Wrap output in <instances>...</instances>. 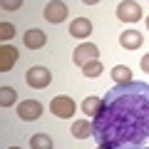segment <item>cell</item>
Masks as SVG:
<instances>
[{
    "instance_id": "2e32d148",
    "label": "cell",
    "mask_w": 149,
    "mask_h": 149,
    "mask_svg": "<svg viewBox=\"0 0 149 149\" xmlns=\"http://www.w3.org/2000/svg\"><path fill=\"white\" fill-rule=\"evenodd\" d=\"M100 104H102V100H100V97H87V100L82 102V112H85L87 117H95V114H97V109H100Z\"/></svg>"
},
{
    "instance_id": "e0dca14e",
    "label": "cell",
    "mask_w": 149,
    "mask_h": 149,
    "mask_svg": "<svg viewBox=\"0 0 149 149\" xmlns=\"http://www.w3.org/2000/svg\"><path fill=\"white\" fill-rule=\"evenodd\" d=\"M102 62L100 60H95V62H90V65H85V67H82V74H85V77H100L102 74Z\"/></svg>"
},
{
    "instance_id": "4fadbf2b",
    "label": "cell",
    "mask_w": 149,
    "mask_h": 149,
    "mask_svg": "<svg viewBox=\"0 0 149 149\" xmlns=\"http://www.w3.org/2000/svg\"><path fill=\"white\" fill-rule=\"evenodd\" d=\"M72 137H77V139L92 137V122H87V119H77V122L72 124Z\"/></svg>"
},
{
    "instance_id": "9a60e30c",
    "label": "cell",
    "mask_w": 149,
    "mask_h": 149,
    "mask_svg": "<svg viewBox=\"0 0 149 149\" xmlns=\"http://www.w3.org/2000/svg\"><path fill=\"white\" fill-rule=\"evenodd\" d=\"M30 147L32 149H52V139H50V134H32Z\"/></svg>"
},
{
    "instance_id": "ffe728a7",
    "label": "cell",
    "mask_w": 149,
    "mask_h": 149,
    "mask_svg": "<svg viewBox=\"0 0 149 149\" xmlns=\"http://www.w3.org/2000/svg\"><path fill=\"white\" fill-rule=\"evenodd\" d=\"M139 65H142V70H144V72H149V55H144Z\"/></svg>"
},
{
    "instance_id": "8992f818",
    "label": "cell",
    "mask_w": 149,
    "mask_h": 149,
    "mask_svg": "<svg viewBox=\"0 0 149 149\" xmlns=\"http://www.w3.org/2000/svg\"><path fill=\"white\" fill-rule=\"evenodd\" d=\"M117 17L122 22H139V20H142V8H139V3H129V0H124V3L117 5Z\"/></svg>"
},
{
    "instance_id": "7c38bea8",
    "label": "cell",
    "mask_w": 149,
    "mask_h": 149,
    "mask_svg": "<svg viewBox=\"0 0 149 149\" xmlns=\"http://www.w3.org/2000/svg\"><path fill=\"white\" fill-rule=\"evenodd\" d=\"M112 82L114 85H129L132 82V70L127 65H117V67L112 70Z\"/></svg>"
},
{
    "instance_id": "d6986e66",
    "label": "cell",
    "mask_w": 149,
    "mask_h": 149,
    "mask_svg": "<svg viewBox=\"0 0 149 149\" xmlns=\"http://www.w3.org/2000/svg\"><path fill=\"white\" fill-rule=\"evenodd\" d=\"M20 5H22L20 0H13V3H10V0H5V3H3V10H17Z\"/></svg>"
},
{
    "instance_id": "ba28073f",
    "label": "cell",
    "mask_w": 149,
    "mask_h": 149,
    "mask_svg": "<svg viewBox=\"0 0 149 149\" xmlns=\"http://www.w3.org/2000/svg\"><path fill=\"white\" fill-rule=\"evenodd\" d=\"M22 42H25V47H30V50H40V47H45V42H47V35H45L42 30H37V27H30V30L22 35Z\"/></svg>"
},
{
    "instance_id": "30bf717a",
    "label": "cell",
    "mask_w": 149,
    "mask_h": 149,
    "mask_svg": "<svg viewBox=\"0 0 149 149\" xmlns=\"http://www.w3.org/2000/svg\"><path fill=\"white\" fill-rule=\"evenodd\" d=\"M15 62H17V50L13 45H3L0 47V72H10Z\"/></svg>"
},
{
    "instance_id": "7402d4cb",
    "label": "cell",
    "mask_w": 149,
    "mask_h": 149,
    "mask_svg": "<svg viewBox=\"0 0 149 149\" xmlns=\"http://www.w3.org/2000/svg\"><path fill=\"white\" fill-rule=\"evenodd\" d=\"M10 149H20V147H10Z\"/></svg>"
},
{
    "instance_id": "5bb4252c",
    "label": "cell",
    "mask_w": 149,
    "mask_h": 149,
    "mask_svg": "<svg viewBox=\"0 0 149 149\" xmlns=\"http://www.w3.org/2000/svg\"><path fill=\"white\" fill-rule=\"evenodd\" d=\"M17 102V92H15V87H0V104L3 107H10V104H15Z\"/></svg>"
},
{
    "instance_id": "603a6c76",
    "label": "cell",
    "mask_w": 149,
    "mask_h": 149,
    "mask_svg": "<svg viewBox=\"0 0 149 149\" xmlns=\"http://www.w3.org/2000/svg\"><path fill=\"white\" fill-rule=\"evenodd\" d=\"M97 149H104V147H97Z\"/></svg>"
},
{
    "instance_id": "3957f363",
    "label": "cell",
    "mask_w": 149,
    "mask_h": 149,
    "mask_svg": "<svg viewBox=\"0 0 149 149\" xmlns=\"http://www.w3.org/2000/svg\"><path fill=\"white\" fill-rule=\"evenodd\" d=\"M97 57H100V47H97V45H92V42L77 45V47H74V52H72V62L80 65V67H85V65L95 62Z\"/></svg>"
},
{
    "instance_id": "52a82bcc",
    "label": "cell",
    "mask_w": 149,
    "mask_h": 149,
    "mask_svg": "<svg viewBox=\"0 0 149 149\" xmlns=\"http://www.w3.org/2000/svg\"><path fill=\"white\" fill-rule=\"evenodd\" d=\"M67 17V5L60 3V0H50L45 5V20L47 22H62Z\"/></svg>"
},
{
    "instance_id": "9c48e42d",
    "label": "cell",
    "mask_w": 149,
    "mask_h": 149,
    "mask_svg": "<svg viewBox=\"0 0 149 149\" xmlns=\"http://www.w3.org/2000/svg\"><path fill=\"white\" fill-rule=\"evenodd\" d=\"M142 42H144V37H142V32L139 30H124L122 35H119V45H122L124 50H139L142 47Z\"/></svg>"
},
{
    "instance_id": "ac0fdd59",
    "label": "cell",
    "mask_w": 149,
    "mask_h": 149,
    "mask_svg": "<svg viewBox=\"0 0 149 149\" xmlns=\"http://www.w3.org/2000/svg\"><path fill=\"white\" fill-rule=\"evenodd\" d=\"M13 35H15V27H13L10 22H3V25H0V37H3V42L8 45V40H13Z\"/></svg>"
},
{
    "instance_id": "5b68a950",
    "label": "cell",
    "mask_w": 149,
    "mask_h": 149,
    "mask_svg": "<svg viewBox=\"0 0 149 149\" xmlns=\"http://www.w3.org/2000/svg\"><path fill=\"white\" fill-rule=\"evenodd\" d=\"M40 114H42V104L37 100H22L17 102V117L25 119V122H35V119H40Z\"/></svg>"
},
{
    "instance_id": "7a4b0ae2",
    "label": "cell",
    "mask_w": 149,
    "mask_h": 149,
    "mask_svg": "<svg viewBox=\"0 0 149 149\" xmlns=\"http://www.w3.org/2000/svg\"><path fill=\"white\" fill-rule=\"evenodd\" d=\"M25 82L32 87V90H45V87L52 82V72L42 65H37V67H30L25 72Z\"/></svg>"
},
{
    "instance_id": "8fae6325",
    "label": "cell",
    "mask_w": 149,
    "mask_h": 149,
    "mask_svg": "<svg viewBox=\"0 0 149 149\" xmlns=\"http://www.w3.org/2000/svg\"><path fill=\"white\" fill-rule=\"evenodd\" d=\"M90 32H92V22L87 17H74L70 22V35L72 37H90Z\"/></svg>"
},
{
    "instance_id": "277c9868",
    "label": "cell",
    "mask_w": 149,
    "mask_h": 149,
    "mask_svg": "<svg viewBox=\"0 0 149 149\" xmlns=\"http://www.w3.org/2000/svg\"><path fill=\"white\" fill-rule=\"evenodd\" d=\"M50 112H52L55 117H60V119H70L74 112H77V107H74L72 97L60 95V97H55V100L50 102Z\"/></svg>"
},
{
    "instance_id": "6da1fadb",
    "label": "cell",
    "mask_w": 149,
    "mask_h": 149,
    "mask_svg": "<svg viewBox=\"0 0 149 149\" xmlns=\"http://www.w3.org/2000/svg\"><path fill=\"white\" fill-rule=\"evenodd\" d=\"M92 139L104 149H142L149 142V85H114L92 117Z\"/></svg>"
},
{
    "instance_id": "44dd1931",
    "label": "cell",
    "mask_w": 149,
    "mask_h": 149,
    "mask_svg": "<svg viewBox=\"0 0 149 149\" xmlns=\"http://www.w3.org/2000/svg\"><path fill=\"white\" fill-rule=\"evenodd\" d=\"M147 30H149V17H147Z\"/></svg>"
}]
</instances>
